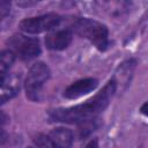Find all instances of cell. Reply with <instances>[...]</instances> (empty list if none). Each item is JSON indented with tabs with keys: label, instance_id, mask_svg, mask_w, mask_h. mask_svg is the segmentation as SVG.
<instances>
[{
	"label": "cell",
	"instance_id": "obj_1",
	"mask_svg": "<svg viewBox=\"0 0 148 148\" xmlns=\"http://www.w3.org/2000/svg\"><path fill=\"white\" fill-rule=\"evenodd\" d=\"M116 89L117 84L113 81V79H111L103 87V89L98 91L92 98L75 106L54 109L49 113V118L51 121L76 125L94 121L97 118V116L105 110L110 99L114 95Z\"/></svg>",
	"mask_w": 148,
	"mask_h": 148
},
{
	"label": "cell",
	"instance_id": "obj_2",
	"mask_svg": "<svg viewBox=\"0 0 148 148\" xmlns=\"http://www.w3.org/2000/svg\"><path fill=\"white\" fill-rule=\"evenodd\" d=\"M71 30L76 35L90 40L98 50L104 51L109 46V31L108 28L95 20L87 17H79L73 20Z\"/></svg>",
	"mask_w": 148,
	"mask_h": 148
},
{
	"label": "cell",
	"instance_id": "obj_3",
	"mask_svg": "<svg viewBox=\"0 0 148 148\" xmlns=\"http://www.w3.org/2000/svg\"><path fill=\"white\" fill-rule=\"evenodd\" d=\"M50 68L46 64L38 61L34 64L27 75L24 87H25V92L27 97L31 101H39L40 99V94H42V88L44 83L49 80L50 77Z\"/></svg>",
	"mask_w": 148,
	"mask_h": 148
},
{
	"label": "cell",
	"instance_id": "obj_4",
	"mask_svg": "<svg viewBox=\"0 0 148 148\" xmlns=\"http://www.w3.org/2000/svg\"><path fill=\"white\" fill-rule=\"evenodd\" d=\"M9 50L15 53V56H18L20 59L24 61H30L35 58H37L40 52V44L37 38L28 37L24 35H13L8 39Z\"/></svg>",
	"mask_w": 148,
	"mask_h": 148
},
{
	"label": "cell",
	"instance_id": "obj_5",
	"mask_svg": "<svg viewBox=\"0 0 148 148\" xmlns=\"http://www.w3.org/2000/svg\"><path fill=\"white\" fill-rule=\"evenodd\" d=\"M61 21V17L56 13H49L36 17H28L20 22V29L25 34H40L44 31L54 30Z\"/></svg>",
	"mask_w": 148,
	"mask_h": 148
},
{
	"label": "cell",
	"instance_id": "obj_6",
	"mask_svg": "<svg viewBox=\"0 0 148 148\" xmlns=\"http://www.w3.org/2000/svg\"><path fill=\"white\" fill-rule=\"evenodd\" d=\"M73 38V31L71 28L54 29L50 31L45 37V44L47 49L53 51H61L68 47Z\"/></svg>",
	"mask_w": 148,
	"mask_h": 148
},
{
	"label": "cell",
	"instance_id": "obj_7",
	"mask_svg": "<svg viewBox=\"0 0 148 148\" xmlns=\"http://www.w3.org/2000/svg\"><path fill=\"white\" fill-rule=\"evenodd\" d=\"M97 86H98V81L96 79L92 77L82 79L68 86L64 91V96L69 99H75L92 91L94 89H96Z\"/></svg>",
	"mask_w": 148,
	"mask_h": 148
},
{
	"label": "cell",
	"instance_id": "obj_8",
	"mask_svg": "<svg viewBox=\"0 0 148 148\" xmlns=\"http://www.w3.org/2000/svg\"><path fill=\"white\" fill-rule=\"evenodd\" d=\"M21 77L16 73H8L1 77V104L13 98L20 91Z\"/></svg>",
	"mask_w": 148,
	"mask_h": 148
},
{
	"label": "cell",
	"instance_id": "obj_9",
	"mask_svg": "<svg viewBox=\"0 0 148 148\" xmlns=\"http://www.w3.org/2000/svg\"><path fill=\"white\" fill-rule=\"evenodd\" d=\"M49 136L52 140L56 148H72L73 142H74L73 132L66 127L53 128L50 132Z\"/></svg>",
	"mask_w": 148,
	"mask_h": 148
},
{
	"label": "cell",
	"instance_id": "obj_10",
	"mask_svg": "<svg viewBox=\"0 0 148 148\" xmlns=\"http://www.w3.org/2000/svg\"><path fill=\"white\" fill-rule=\"evenodd\" d=\"M15 60V53L10 50H5L1 52L0 56V74L1 77L6 76L9 73V68L14 64Z\"/></svg>",
	"mask_w": 148,
	"mask_h": 148
},
{
	"label": "cell",
	"instance_id": "obj_11",
	"mask_svg": "<svg viewBox=\"0 0 148 148\" xmlns=\"http://www.w3.org/2000/svg\"><path fill=\"white\" fill-rule=\"evenodd\" d=\"M34 143H35L36 148H56L52 140L50 139V136L42 134V133L37 134L34 138Z\"/></svg>",
	"mask_w": 148,
	"mask_h": 148
},
{
	"label": "cell",
	"instance_id": "obj_12",
	"mask_svg": "<svg viewBox=\"0 0 148 148\" xmlns=\"http://www.w3.org/2000/svg\"><path fill=\"white\" fill-rule=\"evenodd\" d=\"M9 8H10V3L8 1H1V3H0V12H1V17L2 18L9 13Z\"/></svg>",
	"mask_w": 148,
	"mask_h": 148
},
{
	"label": "cell",
	"instance_id": "obj_13",
	"mask_svg": "<svg viewBox=\"0 0 148 148\" xmlns=\"http://www.w3.org/2000/svg\"><path fill=\"white\" fill-rule=\"evenodd\" d=\"M84 148H99V147H98V141H97V139H92V140H90V141L86 145Z\"/></svg>",
	"mask_w": 148,
	"mask_h": 148
},
{
	"label": "cell",
	"instance_id": "obj_14",
	"mask_svg": "<svg viewBox=\"0 0 148 148\" xmlns=\"http://www.w3.org/2000/svg\"><path fill=\"white\" fill-rule=\"evenodd\" d=\"M140 111H141V113H142V114H145V116H147V117H148V102H146L145 104H142V106H141Z\"/></svg>",
	"mask_w": 148,
	"mask_h": 148
},
{
	"label": "cell",
	"instance_id": "obj_15",
	"mask_svg": "<svg viewBox=\"0 0 148 148\" xmlns=\"http://www.w3.org/2000/svg\"><path fill=\"white\" fill-rule=\"evenodd\" d=\"M28 148H35V147H28Z\"/></svg>",
	"mask_w": 148,
	"mask_h": 148
}]
</instances>
